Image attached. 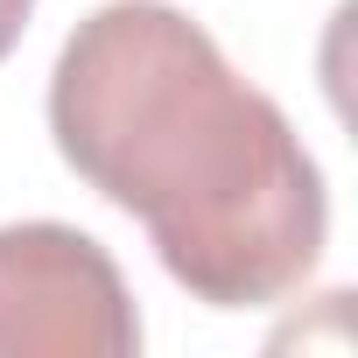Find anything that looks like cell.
<instances>
[{
  "mask_svg": "<svg viewBox=\"0 0 358 358\" xmlns=\"http://www.w3.org/2000/svg\"><path fill=\"white\" fill-rule=\"evenodd\" d=\"M29 15H36V0H0V57H8V50L22 43V29H29Z\"/></svg>",
  "mask_w": 358,
  "mask_h": 358,
  "instance_id": "obj_3",
  "label": "cell"
},
{
  "mask_svg": "<svg viewBox=\"0 0 358 358\" xmlns=\"http://www.w3.org/2000/svg\"><path fill=\"white\" fill-rule=\"evenodd\" d=\"M50 134L211 309L281 302L323 253V176L288 113L169 0H113L71 29L50 71Z\"/></svg>",
  "mask_w": 358,
  "mask_h": 358,
  "instance_id": "obj_1",
  "label": "cell"
},
{
  "mask_svg": "<svg viewBox=\"0 0 358 358\" xmlns=\"http://www.w3.org/2000/svg\"><path fill=\"white\" fill-rule=\"evenodd\" d=\"M141 316L113 253L78 225H0V358H134Z\"/></svg>",
  "mask_w": 358,
  "mask_h": 358,
  "instance_id": "obj_2",
  "label": "cell"
}]
</instances>
